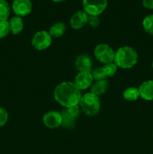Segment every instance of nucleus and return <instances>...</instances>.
Returning a JSON list of instances; mask_svg holds the SVG:
<instances>
[{"label":"nucleus","instance_id":"nucleus-16","mask_svg":"<svg viewBox=\"0 0 153 154\" xmlns=\"http://www.w3.org/2000/svg\"><path fill=\"white\" fill-rule=\"evenodd\" d=\"M66 31V26L64 23L58 22L51 26L49 30L50 35L52 38H59L62 37Z\"/></svg>","mask_w":153,"mask_h":154},{"label":"nucleus","instance_id":"nucleus-15","mask_svg":"<svg viewBox=\"0 0 153 154\" xmlns=\"http://www.w3.org/2000/svg\"><path fill=\"white\" fill-rule=\"evenodd\" d=\"M8 23L9 27H10V32H11L13 35L20 34L23 29V20L20 17H13Z\"/></svg>","mask_w":153,"mask_h":154},{"label":"nucleus","instance_id":"nucleus-13","mask_svg":"<svg viewBox=\"0 0 153 154\" xmlns=\"http://www.w3.org/2000/svg\"><path fill=\"white\" fill-rule=\"evenodd\" d=\"M140 96L146 101L153 100V81L148 80L142 82L139 87Z\"/></svg>","mask_w":153,"mask_h":154},{"label":"nucleus","instance_id":"nucleus-26","mask_svg":"<svg viewBox=\"0 0 153 154\" xmlns=\"http://www.w3.org/2000/svg\"><path fill=\"white\" fill-rule=\"evenodd\" d=\"M52 1L55 2H61L65 1V0H52Z\"/></svg>","mask_w":153,"mask_h":154},{"label":"nucleus","instance_id":"nucleus-25","mask_svg":"<svg viewBox=\"0 0 153 154\" xmlns=\"http://www.w3.org/2000/svg\"><path fill=\"white\" fill-rule=\"evenodd\" d=\"M142 5L147 9H153V0H142Z\"/></svg>","mask_w":153,"mask_h":154},{"label":"nucleus","instance_id":"nucleus-7","mask_svg":"<svg viewBox=\"0 0 153 154\" xmlns=\"http://www.w3.org/2000/svg\"><path fill=\"white\" fill-rule=\"evenodd\" d=\"M117 66L114 63L104 64L101 67L96 68L92 72L93 78L95 81L99 80H106L107 78L113 76L117 72Z\"/></svg>","mask_w":153,"mask_h":154},{"label":"nucleus","instance_id":"nucleus-2","mask_svg":"<svg viewBox=\"0 0 153 154\" xmlns=\"http://www.w3.org/2000/svg\"><path fill=\"white\" fill-rule=\"evenodd\" d=\"M138 54L133 48L129 46L121 47L115 52L113 63L117 68L130 69L136 64Z\"/></svg>","mask_w":153,"mask_h":154},{"label":"nucleus","instance_id":"nucleus-23","mask_svg":"<svg viewBox=\"0 0 153 154\" xmlns=\"http://www.w3.org/2000/svg\"><path fill=\"white\" fill-rule=\"evenodd\" d=\"M65 110L68 111V113L69 114H70V115L73 117H74L75 119H76L79 117L81 111V109L80 108L79 105H75V106L70 107V108H66Z\"/></svg>","mask_w":153,"mask_h":154},{"label":"nucleus","instance_id":"nucleus-9","mask_svg":"<svg viewBox=\"0 0 153 154\" xmlns=\"http://www.w3.org/2000/svg\"><path fill=\"white\" fill-rule=\"evenodd\" d=\"M61 113L56 111H50L46 112L43 117V123L46 127L49 129H56L62 126Z\"/></svg>","mask_w":153,"mask_h":154},{"label":"nucleus","instance_id":"nucleus-17","mask_svg":"<svg viewBox=\"0 0 153 154\" xmlns=\"http://www.w3.org/2000/svg\"><path fill=\"white\" fill-rule=\"evenodd\" d=\"M62 121V126L66 129H71L76 126V119L72 117L70 114L68 113L65 109L62 111L61 113Z\"/></svg>","mask_w":153,"mask_h":154},{"label":"nucleus","instance_id":"nucleus-18","mask_svg":"<svg viewBox=\"0 0 153 154\" xmlns=\"http://www.w3.org/2000/svg\"><path fill=\"white\" fill-rule=\"evenodd\" d=\"M123 97L125 100L128 101V102L136 101L139 99V97H140L139 89L134 87H128L123 92Z\"/></svg>","mask_w":153,"mask_h":154},{"label":"nucleus","instance_id":"nucleus-1","mask_svg":"<svg viewBox=\"0 0 153 154\" xmlns=\"http://www.w3.org/2000/svg\"><path fill=\"white\" fill-rule=\"evenodd\" d=\"M53 96L55 100L66 108L79 105L82 97L81 90L70 81H64L58 84L54 90Z\"/></svg>","mask_w":153,"mask_h":154},{"label":"nucleus","instance_id":"nucleus-19","mask_svg":"<svg viewBox=\"0 0 153 154\" xmlns=\"http://www.w3.org/2000/svg\"><path fill=\"white\" fill-rule=\"evenodd\" d=\"M142 28L144 31L150 35H153V14L146 17L142 20Z\"/></svg>","mask_w":153,"mask_h":154},{"label":"nucleus","instance_id":"nucleus-10","mask_svg":"<svg viewBox=\"0 0 153 154\" xmlns=\"http://www.w3.org/2000/svg\"><path fill=\"white\" fill-rule=\"evenodd\" d=\"M93 78L92 72H78L74 78V84L80 90H87L93 84Z\"/></svg>","mask_w":153,"mask_h":154},{"label":"nucleus","instance_id":"nucleus-12","mask_svg":"<svg viewBox=\"0 0 153 154\" xmlns=\"http://www.w3.org/2000/svg\"><path fill=\"white\" fill-rule=\"evenodd\" d=\"M74 66L78 72H92V61L91 57L82 54L76 57Z\"/></svg>","mask_w":153,"mask_h":154},{"label":"nucleus","instance_id":"nucleus-4","mask_svg":"<svg viewBox=\"0 0 153 154\" xmlns=\"http://www.w3.org/2000/svg\"><path fill=\"white\" fill-rule=\"evenodd\" d=\"M94 55L96 60L104 64L113 63L115 52L110 45L106 44H100L94 48Z\"/></svg>","mask_w":153,"mask_h":154},{"label":"nucleus","instance_id":"nucleus-3","mask_svg":"<svg viewBox=\"0 0 153 154\" xmlns=\"http://www.w3.org/2000/svg\"><path fill=\"white\" fill-rule=\"evenodd\" d=\"M79 106L81 111L88 116H94L99 112L100 108V102L99 96L92 93L84 94L81 97Z\"/></svg>","mask_w":153,"mask_h":154},{"label":"nucleus","instance_id":"nucleus-8","mask_svg":"<svg viewBox=\"0 0 153 154\" xmlns=\"http://www.w3.org/2000/svg\"><path fill=\"white\" fill-rule=\"evenodd\" d=\"M12 9L18 17H25L29 14L32 9L31 0H14Z\"/></svg>","mask_w":153,"mask_h":154},{"label":"nucleus","instance_id":"nucleus-22","mask_svg":"<svg viewBox=\"0 0 153 154\" xmlns=\"http://www.w3.org/2000/svg\"><path fill=\"white\" fill-rule=\"evenodd\" d=\"M8 120V113L5 108L0 107V127L4 126Z\"/></svg>","mask_w":153,"mask_h":154},{"label":"nucleus","instance_id":"nucleus-11","mask_svg":"<svg viewBox=\"0 0 153 154\" xmlns=\"http://www.w3.org/2000/svg\"><path fill=\"white\" fill-rule=\"evenodd\" d=\"M88 15L84 11H78L70 19V26L74 29H80L88 23Z\"/></svg>","mask_w":153,"mask_h":154},{"label":"nucleus","instance_id":"nucleus-20","mask_svg":"<svg viewBox=\"0 0 153 154\" xmlns=\"http://www.w3.org/2000/svg\"><path fill=\"white\" fill-rule=\"evenodd\" d=\"M10 14V7L5 0H0V20H7Z\"/></svg>","mask_w":153,"mask_h":154},{"label":"nucleus","instance_id":"nucleus-27","mask_svg":"<svg viewBox=\"0 0 153 154\" xmlns=\"http://www.w3.org/2000/svg\"><path fill=\"white\" fill-rule=\"evenodd\" d=\"M152 69H153V61H152Z\"/></svg>","mask_w":153,"mask_h":154},{"label":"nucleus","instance_id":"nucleus-21","mask_svg":"<svg viewBox=\"0 0 153 154\" xmlns=\"http://www.w3.org/2000/svg\"><path fill=\"white\" fill-rule=\"evenodd\" d=\"M10 32L9 23L7 20H0V38H5Z\"/></svg>","mask_w":153,"mask_h":154},{"label":"nucleus","instance_id":"nucleus-24","mask_svg":"<svg viewBox=\"0 0 153 154\" xmlns=\"http://www.w3.org/2000/svg\"><path fill=\"white\" fill-rule=\"evenodd\" d=\"M88 23L92 28H97L100 23V19L98 16H88Z\"/></svg>","mask_w":153,"mask_h":154},{"label":"nucleus","instance_id":"nucleus-14","mask_svg":"<svg viewBox=\"0 0 153 154\" xmlns=\"http://www.w3.org/2000/svg\"><path fill=\"white\" fill-rule=\"evenodd\" d=\"M109 87V82L107 80H99L93 83L91 86V92L95 96H100L105 93Z\"/></svg>","mask_w":153,"mask_h":154},{"label":"nucleus","instance_id":"nucleus-6","mask_svg":"<svg viewBox=\"0 0 153 154\" xmlns=\"http://www.w3.org/2000/svg\"><path fill=\"white\" fill-rule=\"evenodd\" d=\"M52 43V37L45 30L38 31L33 35L32 45L37 51H44L47 49Z\"/></svg>","mask_w":153,"mask_h":154},{"label":"nucleus","instance_id":"nucleus-5","mask_svg":"<svg viewBox=\"0 0 153 154\" xmlns=\"http://www.w3.org/2000/svg\"><path fill=\"white\" fill-rule=\"evenodd\" d=\"M107 6V0H83L82 7L88 16H98Z\"/></svg>","mask_w":153,"mask_h":154}]
</instances>
